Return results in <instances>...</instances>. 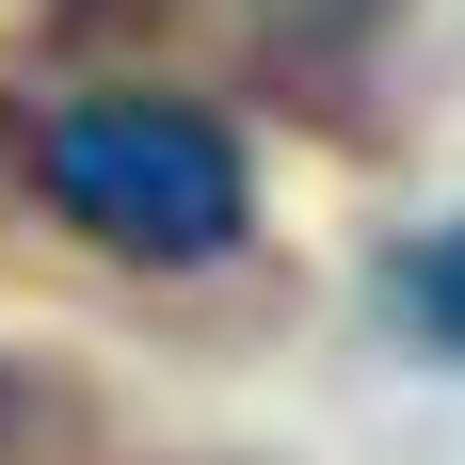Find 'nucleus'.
I'll return each mask as SVG.
<instances>
[{"label":"nucleus","mask_w":465,"mask_h":465,"mask_svg":"<svg viewBox=\"0 0 465 465\" xmlns=\"http://www.w3.org/2000/svg\"><path fill=\"white\" fill-rule=\"evenodd\" d=\"M48 209L113 257H225L257 225V177H241V129L225 113H193V96H81L64 129H48Z\"/></svg>","instance_id":"f257e3e1"},{"label":"nucleus","mask_w":465,"mask_h":465,"mask_svg":"<svg viewBox=\"0 0 465 465\" xmlns=\"http://www.w3.org/2000/svg\"><path fill=\"white\" fill-rule=\"evenodd\" d=\"M401 322H418L433 353H465V225H433L418 257H401Z\"/></svg>","instance_id":"f03ea898"},{"label":"nucleus","mask_w":465,"mask_h":465,"mask_svg":"<svg viewBox=\"0 0 465 465\" xmlns=\"http://www.w3.org/2000/svg\"><path fill=\"white\" fill-rule=\"evenodd\" d=\"M0 450H16V370H0Z\"/></svg>","instance_id":"7ed1b4c3"}]
</instances>
